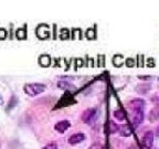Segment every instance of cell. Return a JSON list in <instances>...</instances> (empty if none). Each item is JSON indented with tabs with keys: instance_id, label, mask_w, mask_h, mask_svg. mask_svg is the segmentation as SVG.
Listing matches in <instances>:
<instances>
[{
	"instance_id": "5bb4252c",
	"label": "cell",
	"mask_w": 159,
	"mask_h": 149,
	"mask_svg": "<svg viewBox=\"0 0 159 149\" xmlns=\"http://www.w3.org/2000/svg\"><path fill=\"white\" fill-rule=\"evenodd\" d=\"M57 86L60 87V88H63V89H69V92L71 91V88H72L73 85L70 84V83L65 82V81H60L59 83H57Z\"/></svg>"
},
{
	"instance_id": "d6986e66",
	"label": "cell",
	"mask_w": 159,
	"mask_h": 149,
	"mask_svg": "<svg viewBox=\"0 0 159 149\" xmlns=\"http://www.w3.org/2000/svg\"><path fill=\"white\" fill-rule=\"evenodd\" d=\"M42 149H57V142H49V144L45 145Z\"/></svg>"
},
{
	"instance_id": "ac0fdd59",
	"label": "cell",
	"mask_w": 159,
	"mask_h": 149,
	"mask_svg": "<svg viewBox=\"0 0 159 149\" xmlns=\"http://www.w3.org/2000/svg\"><path fill=\"white\" fill-rule=\"evenodd\" d=\"M60 38L62 40L69 39L70 38V31L67 29H62L61 30V33H60Z\"/></svg>"
},
{
	"instance_id": "8fae6325",
	"label": "cell",
	"mask_w": 159,
	"mask_h": 149,
	"mask_svg": "<svg viewBox=\"0 0 159 149\" xmlns=\"http://www.w3.org/2000/svg\"><path fill=\"white\" fill-rule=\"evenodd\" d=\"M132 129H130V126H129L128 124H125L124 126L120 128V130H119V134L122 135V136L124 137H128L132 135Z\"/></svg>"
},
{
	"instance_id": "ba28073f",
	"label": "cell",
	"mask_w": 159,
	"mask_h": 149,
	"mask_svg": "<svg viewBox=\"0 0 159 149\" xmlns=\"http://www.w3.org/2000/svg\"><path fill=\"white\" fill-rule=\"evenodd\" d=\"M143 120H144V112H143V109H135L134 124L136 126H138L139 124H142Z\"/></svg>"
},
{
	"instance_id": "3957f363",
	"label": "cell",
	"mask_w": 159,
	"mask_h": 149,
	"mask_svg": "<svg viewBox=\"0 0 159 149\" xmlns=\"http://www.w3.org/2000/svg\"><path fill=\"white\" fill-rule=\"evenodd\" d=\"M96 109L95 108H87L86 111H84V113L82 114V120L85 124H89V123H92L93 120L96 117Z\"/></svg>"
},
{
	"instance_id": "44dd1931",
	"label": "cell",
	"mask_w": 159,
	"mask_h": 149,
	"mask_svg": "<svg viewBox=\"0 0 159 149\" xmlns=\"http://www.w3.org/2000/svg\"><path fill=\"white\" fill-rule=\"evenodd\" d=\"M125 63H126V65L128 67H133L135 65V60L132 59V57H129V59H127L126 61H125Z\"/></svg>"
},
{
	"instance_id": "4316f807",
	"label": "cell",
	"mask_w": 159,
	"mask_h": 149,
	"mask_svg": "<svg viewBox=\"0 0 159 149\" xmlns=\"http://www.w3.org/2000/svg\"><path fill=\"white\" fill-rule=\"evenodd\" d=\"M0 105H3V98L0 96Z\"/></svg>"
},
{
	"instance_id": "277c9868",
	"label": "cell",
	"mask_w": 159,
	"mask_h": 149,
	"mask_svg": "<svg viewBox=\"0 0 159 149\" xmlns=\"http://www.w3.org/2000/svg\"><path fill=\"white\" fill-rule=\"evenodd\" d=\"M72 103H75L72 94H71V92H66L64 96L60 99V102L57 103L59 105L57 106V107H61V106H69V105H72Z\"/></svg>"
},
{
	"instance_id": "4fadbf2b",
	"label": "cell",
	"mask_w": 159,
	"mask_h": 149,
	"mask_svg": "<svg viewBox=\"0 0 159 149\" xmlns=\"http://www.w3.org/2000/svg\"><path fill=\"white\" fill-rule=\"evenodd\" d=\"M113 64L115 65V66L117 67H120L123 64H124V57L122 56V55H115L114 57H113Z\"/></svg>"
},
{
	"instance_id": "2e32d148",
	"label": "cell",
	"mask_w": 159,
	"mask_h": 149,
	"mask_svg": "<svg viewBox=\"0 0 159 149\" xmlns=\"http://www.w3.org/2000/svg\"><path fill=\"white\" fill-rule=\"evenodd\" d=\"M114 117L118 120H124L125 119V113L123 112L122 109H117L114 112Z\"/></svg>"
},
{
	"instance_id": "cb8c5ba5",
	"label": "cell",
	"mask_w": 159,
	"mask_h": 149,
	"mask_svg": "<svg viewBox=\"0 0 159 149\" xmlns=\"http://www.w3.org/2000/svg\"><path fill=\"white\" fill-rule=\"evenodd\" d=\"M147 65H148V66H155L154 59H148V60H147Z\"/></svg>"
},
{
	"instance_id": "9a60e30c",
	"label": "cell",
	"mask_w": 159,
	"mask_h": 149,
	"mask_svg": "<svg viewBox=\"0 0 159 149\" xmlns=\"http://www.w3.org/2000/svg\"><path fill=\"white\" fill-rule=\"evenodd\" d=\"M85 35H86V38L89 40H94L95 38H96V34H95V28H92V29H87Z\"/></svg>"
},
{
	"instance_id": "6da1fadb",
	"label": "cell",
	"mask_w": 159,
	"mask_h": 149,
	"mask_svg": "<svg viewBox=\"0 0 159 149\" xmlns=\"http://www.w3.org/2000/svg\"><path fill=\"white\" fill-rule=\"evenodd\" d=\"M45 88H47V86L44 84H41V83H29V84L25 85L23 91L30 96H35L40 93L44 92Z\"/></svg>"
},
{
	"instance_id": "603a6c76",
	"label": "cell",
	"mask_w": 159,
	"mask_h": 149,
	"mask_svg": "<svg viewBox=\"0 0 159 149\" xmlns=\"http://www.w3.org/2000/svg\"><path fill=\"white\" fill-rule=\"evenodd\" d=\"M89 149H103V146L101 144H93L89 147Z\"/></svg>"
},
{
	"instance_id": "484cf974",
	"label": "cell",
	"mask_w": 159,
	"mask_h": 149,
	"mask_svg": "<svg viewBox=\"0 0 159 149\" xmlns=\"http://www.w3.org/2000/svg\"><path fill=\"white\" fill-rule=\"evenodd\" d=\"M82 64H83V61H82V60H81V59L77 60V65H80V66H81Z\"/></svg>"
},
{
	"instance_id": "8992f818",
	"label": "cell",
	"mask_w": 159,
	"mask_h": 149,
	"mask_svg": "<svg viewBox=\"0 0 159 149\" xmlns=\"http://www.w3.org/2000/svg\"><path fill=\"white\" fill-rule=\"evenodd\" d=\"M71 127V123L69 122V120H62V122H59L55 124L54 128L57 132L59 133H64L65 130H66L67 128H70Z\"/></svg>"
},
{
	"instance_id": "83f0119b",
	"label": "cell",
	"mask_w": 159,
	"mask_h": 149,
	"mask_svg": "<svg viewBox=\"0 0 159 149\" xmlns=\"http://www.w3.org/2000/svg\"><path fill=\"white\" fill-rule=\"evenodd\" d=\"M156 134H157V136L159 137V127H158V128H157V132H156Z\"/></svg>"
},
{
	"instance_id": "30bf717a",
	"label": "cell",
	"mask_w": 159,
	"mask_h": 149,
	"mask_svg": "<svg viewBox=\"0 0 159 149\" xmlns=\"http://www.w3.org/2000/svg\"><path fill=\"white\" fill-rule=\"evenodd\" d=\"M132 106L134 107L135 109H143V107L145 106V101L140 98H136V99H133L132 102H130Z\"/></svg>"
},
{
	"instance_id": "7c38bea8",
	"label": "cell",
	"mask_w": 159,
	"mask_h": 149,
	"mask_svg": "<svg viewBox=\"0 0 159 149\" xmlns=\"http://www.w3.org/2000/svg\"><path fill=\"white\" fill-rule=\"evenodd\" d=\"M16 37L20 40H25V38H27V30H25V27L17 29V31H16Z\"/></svg>"
},
{
	"instance_id": "52a82bcc",
	"label": "cell",
	"mask_w": 159,
	"mask_h": 149,
	"mask_svg": "<svg viewBox=\"0 0 159 149\" xmlns=\"http://www.w3.org/2000/svg\"><path fill=\"white\" fill-rule=\"evenodd\" d=\"M85 139V136L84 134H82V133H77V134H74L72 135V136L69 138V144L71 145H76L79 144V142H83Z\"/></svg>"
},
{
	"instance_id": "ffe728a7",
	"label": "cell",
	"mask_w": 159,
	"mask_h": 149,
	"mask_svg": "<svg viewBox=\"0 0 159 149\" xmlns=\"http://www.w3.org/2000/svg\"><path fill=\"white\" fill-rule=\"evenodd\" d=\"M109 126H111V133H112V134H114V133H116L117 130H118V126H117L116 124H114V122L109 123Z\"/></svg>"
},
{
	"instance_id": "5b68a950",
	"label": "cell",
	"mask_w": 159,
	"mask_h": 149,
	"mask_svg": "<svg viewBox=\"0 0 159 149\" xmlns=\"http://www.w3.org/2000/svg\"><path fill=\"white\" fill-rule=\"evenodd\" d=\"M154 144V134L152 132H147L143 137V145L146 149H152Z\"/></svg>"
},
{
	"instance_id": "d4e9b609",
	"label": "cell",
	"mask_w": 159,
	"mask_h": 149,
	"mask_svg": "<svg viewBox=\"0 0 159 149\" xmlns=\"http://www.w3.org/2000/svg\"><path fill=\"white\" fill-rule=\"evenodd\" d=\"M138 77L140 79H152V76H142V75H139Z\"/></svg>"
},
{
	"instance_id": "e0dca14e",
	"label": "cell",
	"mask_w": 159,
	"mask_h": 149,
	"mask_svg": "<svg viewBox=\"0 0 159 149\" xmlns=\"http://www.w3.org/2000/svg\"><path fill=\"white\" fill-rule=\"evenodd\" d=\"M17 104H18V98L13 95V96L11 97V99H10L9 105H8V107H7V111H9V109H11L12 107H15Z\"/></svg>"
},
{
	"instance_id": "7a4b0ae2",
	"label": "cell",
	"mask_w": 159,
	"mask_h": 149,
	"mask_svg": "<svg viewBox=\"0 0 159 149\" xmlns=\"http://www.w3.org/2000/svg\"><path fill=\"white\" fill-rule=\"evenodd\" d=\"M35 33H37L39 39H48L50 37V29L48 25H39L35 29Z\"/></svg>"
},
{
	"instance_id": "9c48e42d",
	"label": "cell",
	"mask_w": 159,
	"mask_h": 149,
	"mask_svg": "<svg viewBox=\"0 0 159 149\" xmlns=\"http://www.w3.org/2000/svg\"><path fill=\"white\" fill-rule=\"evenodd\" d=\"M39 63L41 66L48 67L50 64H51V57H50L48 54H42L39 57Z\"/></svg>"
},
{
	"instance_id": "7402d4cb",
	"label": "cell",
	"mask_w": 159,
	"mask_h": 149,
	"mask_svg": "<svg viewBox=\"0 0 159 149\" xmlns=\"http://www.w3.org/2000/svg\"><path fill=\"white\" fill-rule=\"evenodd\" d=\"M7 38V31H6L5 29H0V40H3V39H6Z\"/></svg>"
}]
</instances>
